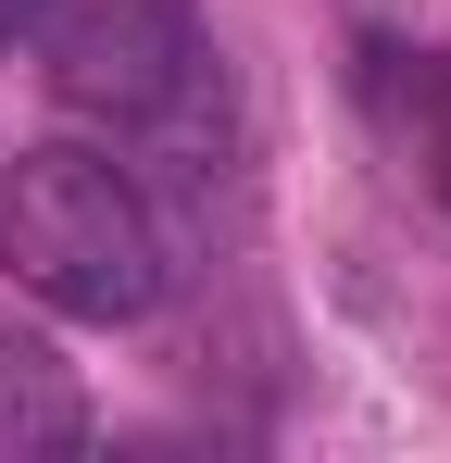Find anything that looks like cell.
Segmentation results:
<instances>
[{
  "instance_id": "1",
  "label": "cell",
  "mask_w": 451,
  "mask_h": 463,
  "mask_svg": "<svg viewBox=\"0 0 451 463\" xmlns=\"http://www.w3.org/2000/svg\"><path fill=\"white\" fill-rule=\"evenodd\" d=\"M0 263H13L25 301L75 313V326H139L176 276L150 188L113 151H75V138L0 163Z\"/></svg>"
},
{
  "instance_id": "2",
  "label": "cell",
  "mask_w": 451,
  "mask_h": 463,
  "mask_svg": "<svg viewBox=\"0 0 451 463\" xmlns=\"http://www.w3.org/2000/svg\"><path fill=\"white\" fill-rule=\"evenodd\" d=\"M51 88H63L75 113H101V126H163L188 76H201V38H188V13L176 0H51V25L25 38Z\"/></svg>"
},
{
  "instance_id": "3",
  "label": "cell",
  "mask_w": 451,
  "mask_h": 463,
  "mask_svg": "<svg viewBox=\"0 0 451 463\" xmlns=\"http://www.w3.org/2000/svg\"><path fill=\"white\" fill-rule=\"evenodd\" d=\"M75 439V388L38 338H0V451H63Z\"/></svg>"
},
{
  "instance_id": "4",
  "label": "cell",
  "mask_w": 451,
  "mask_h": 463,
  "mask_svg": "<svg viewBox=\"0 0 451 463\" xmlns=\"http://www.w3.org/2000/svg\"><path fill=\"white\" fill-rule=\"evenodd\" d=\"M51 25V0H0V38H38Z\"/></svg>"
},
{
  "instance_id": "5",
  "label": "cell",
  "mask_w": 451,
  "mask_h": 463,
  "mask_svg": "<svg viewBox=\"0 0 451 463\" xmlns=\"http://www.w3.org/2000/svg\"><path fill=\"white\" fill-rule=\"evenodd\" d=\"M439 151H451V126H439ZM439 188H451V163H439Z\"/></svg>"
}]
</instances>
